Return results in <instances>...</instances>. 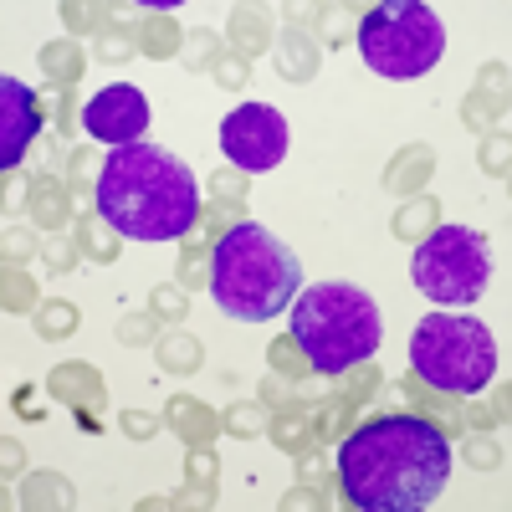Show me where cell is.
<instances>
[{
    "instance_id": "cell-3",
    "label": "cell",
    "mask_w": 512,
    "mask_h": 512,
    "mask_svg": "<svg viewBox=\"0 0 512 512\" xmlns=\"http://www.w3.org/2000/svg\"><path fill=\"white\" fill-rule=\"evenodd\" d=\"M210 297L236 323H272L297 297V256L267 226L241 221L210 251Z\"/></svg>"
},
{
    "instance_id": "cell-10",
    "label": "cell",
    "mask_w": 512,
    "mask_h": 512,
    "mask_svg": "<svg viewBox=\"0 0 512 512\" xmlns=\"http://www.w3.org/2000/svg\"><path fill=\"white\" fill-rule=\"evenodd\" d=\"M36 134H41L36 93L26 88V82H16V77L6 72V77H0V169L21 164Z\"/></svg>"
},
{
    "instance_id": "cell-1",
    "label": "cell",
    "mask_w": 512,
    "mask_h": 512,
    "mask_svg": "<svg viewBox=\"0 0 512 512\" xmlns=\"http://www.w3.org/2000/svg\"><path fill=\"white\" fill-rule=\"evenodd\" d=\"M451 477V441L420 415H379L338 446V482L364 512H420Z\"/></svg>"
},
{
    "instance_id": "cell-9",
    "label": "cell",
    "mask_w": 512,
    "mask_h": 512,
    "mask_svg": "<svg viewBox=\"0 0 512 512\" xmlns=\"http://www.w3.org/2000/svg\"><path fill=\"white\" fill-rule=\"evenodd\" d=\"M82 128L98 139V144H144L149 134V98L134 88V82H113V88L93 93L88 108H82Z\"/></svg>"
},
{
    "instance_id": "cell-8",
    "label": "cell",
    "mask_w": 512,
    "mask_h": 512,
    "mask_svg": "<svg viewBox=\"0 0 512 512\" xmlns=\"http://www.w3.org/2000/svg\"><path fill=\"white\" fill-rule=\"evenodd\" d=\"M221 154L251 175L262 169H277L282 154H287V118L272 108V103H241L226 113L221 123Z\"/></svg>"
},
{
    "instance_id": "cell-6",
    "label": "cell",
    "mask_w": 512,
    "mask_h": 512,
    "mask_svg": "<svg viewBox=\"0 0 512 512\" xmlns=\"http://www.w3.org/2000/svg\"><path fill=\"white\" fill-rule=\"evenodd\" d=\"M446 52V26L425 0H384L359 21V57L369 72L410 82L425 77Z\"/></svg>"
},
{
    "instance_id": "cell-4",
    "label": "cell",
    "mask_w": 512,
    "mask_h": 512,
    "mask_svg": "<svg viewBox=\"0 0 512 512\" xmlns=\"http://www.w3.org/2000/svg\"><path fill=\"white\" fill-rule=\"evenodd\" d=\"M292 338L318 374H344L379 354L384 318L379 303L354 282H313L292 297Z\"/></svg>"
},
{
    "instance_id": "cell-2",
    "label": "cell",
    "mask_w": 512,
    "mask_h": 512,
    "mask_svg": "<svg viewBox=\"0 0 512 512\" xmlns=\"http://www.w3.org/2000/svg\"><path fill=\"white\" fill-rule=\"evenodd\" d=\"M98 216L128 241H175L200 221V185L169 149L123 144L98 169Z\"/></svg>"
},
{
    "instance_id": "cell-7",
    "label": "cell",
    "mask_w": 512,
    "mask_h": 512,
    "mask_svg": "<svg viewBox=\"0 0 512 512\" xmlns=\"http://www.w3.org/2000/svg\"><path fill=\"white\" fill-rule=\"evenodd\" d=\"M410 277L420 287V297L431 303H446V308H466L477 303L492 282V251H487V236L472 231V226H436L410 256Z\"/></svg>"
},
{
    "instance_id": "cell-5",
    "label": "cell",
    "mask_w": 512,
    "mask_h": 512,
    "mask_svg": "<svg viewBox=\"0 0 512 512\" xmlns=\"http://www.w3.org/2000/svg\"><path fill=\"white\" fill-rule=\"evenodd\" d=\"M410 364L441 395H482L497 374V344L466 313H425L410 333Z\"/></svg>"
}]
</instances>
